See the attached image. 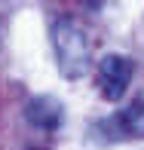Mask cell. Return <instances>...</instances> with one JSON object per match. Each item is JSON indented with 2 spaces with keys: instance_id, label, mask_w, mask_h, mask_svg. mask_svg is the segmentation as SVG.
I'll list each match as a JSON object with an SVG mask.
<instances>
[{
  "instance_id": "1",
  "label": "cell",
  "mask_w": 144,
  "mask_h": 150,
  "mask_svg": "<svg viewBox=\"0 0 144 150\" xmlns=\"http://www.w3.org/2000/svg\"><path fill=\"white\" fill-rule=\"evenodd\" d=\"M52 49L55 61L65 80H80L92 67V49H89V37L74 18L61 16L52 22Z\"/></svg>"
},
{
  "instance_id": "2",
  "label": "cell",
  "mask_w": 144,
  "mask_h": 150,
  "mask_svg": "<svg viewBox=\"0 0 144 150\" xmlns=\"http://www.w3.org/2000/svg\"><path fill=\"white\" fill-rule=\"evenodd\" d=\"M132 74L135 64L132 58L126 55H104L98 64V92L104 95L107 101H120L126 89L132 86Z\"/></svg>"
},
{
  "instance_id": "3",
  "label": "cell",
  "mask_w": 144,
  "mask_h": 150,
  "mask_svg": "<svg viewBox=\"0 0 144 150\" xmlns=\"http://www.w3.org/2000/svg\"><path fill=\"white\" fill-rule=\"evenodd\" d=\"M98 132H104V138H144V98H135L129 107H123L120 113L107 117L98 122Z\"/></svg>"
},
{
  "instance_id": "4",
  "label": "cell",
  "mask_w": 144,
  "mask_h": 150,
  "mask_svg": "<svg viewBox=\"0 0 144 150\" xmlns=\"http://www.w3.org/2000/svg\"><path fill=\"white\" fill-rule=\"evenodd\" d=\"M25 117H28L31 126L52 132V129H58L65 122V104L58 98H52V95H34L25 104Z\"/></svg>"
}]
</instances>
